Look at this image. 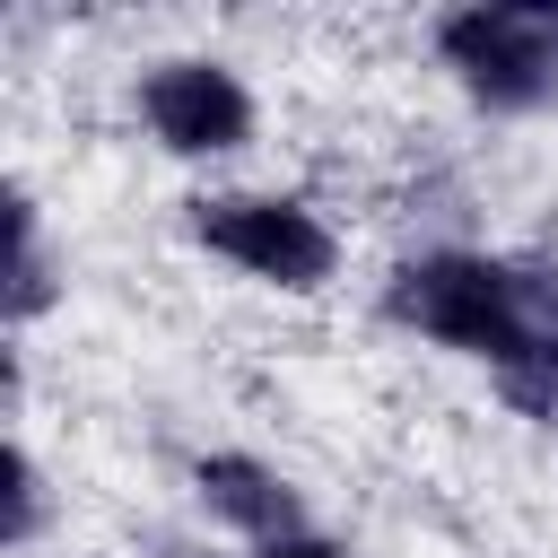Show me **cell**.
I'll list each match as a JSON object with an SVG mask.
<instances>
[{
  "label": "cell",
  "instance_id": "5",
  "mask_svg": "<svg viewBox=\"0 0 558 558\" xmlns=\"http://www.w3.org/2000/svg\"><path fill=\"white\" fill-rule=\"evenodd\" d=\"M192 488H201V506H209L227 532H244L253 549H270V541H288V532H314L296 480L270 471L262 453H201V462H192Z\"/></svg>",
  "mask_w": 558,
  "mask_h": 558
},
{
  "label": "cell",
  "instance_id": "8",
  "mask_svg": "<svg viewBox=\"0 0 558 558\" xmlns=\"http://www.w3.org/2000/svg\"><path fill=\"white\" fill-rule=\"evenodd\" d=\"M253 558H349L331 532H288V541H270V549H253Z\"/></svg>",
  "mask_w": 558,
  "mask_h": 558
},
{
  "label": "cell",
  "instance_id": "3",
  "mask_svg": "<svg viewBox=\"0 0 558 558\" xmlns=\"http://www.w3.org/2000/svg\"><path fill=\"white\" fill-rule=\"evenodd\" d=\"M192 235L218 262H235L244 279L288 288V296H314L340 270V235L305 201H279V192H209V201H192Z\"/></svg>",
  "mask_w": 558,
  "mask_h": 558
},
{
  "label": "cell",
  "instance_id": "4",
  "mask_svg": "<svg viewBox=\"0 0 558 558\" xmlns=\"http://www.w3.org/2000/svg\"><path fill=\"white\" fill-rule=\"evenodd\" d=\"M140 122L174 157H227V148L253 140V96H244V78L227 61L174 52V61H148L140 70Z\"/></svg>",
  "mask_w": 558,
  "mask_h": 558
},
{
  "label": "cell",
  "instance_id": "1",
  "mask_svg": "<svg viewBox=\"0 0 558 558\" xmlns=\"http://www.w3.org/2000/svg\"><path fill=\"white\" fill-rule=\"evenodd\" d=\"M384 314L453 357H480L488 375H514L532 349L523 262H506V253H418L384 279Z\"/></svg>",
  "mask_w": 558,
  "mask_h": 558
},
{
  "label": "cell",
  "instance_id": "7",
  "mask_svg": "<svg viewBox=\"0 0 558 558\" xmlns=\"http://www.w3.org/2000/svg\"><path fill=\"white\" fill-rule=\"evenodd\" d=\"M44 532V471L26 445H9V549H26Z\"/></svg>",
  "mask_w": 558,
  "mask_h": 558
},
{
  "label": "cell",
  "instance_id": "2",
  "mask_svg": "<svg viewBox=\"0 0 558 558\" xmlns=\"http://www.w3.org/2000/svg\"><path fill=\"white\" fill-rule=\"evenodd\" d=\"M436 52L488 113H541L558 105V17L549 9H453L436 17Z\"/></svg>",
  "mask_w": 558,
  "mask_h": 558
},
{
  "label": "cell",
  "instance_id": "6",
  "mask_svg": "<svg viewBox=\"0 0 558 558\" xmlns=\"http://www.w3.org/2000/svg\"><path fill=\"white\" fill-rule=\"evenodd\" d=\"M61 288H52V253H44V218H35V201L26 192H9V323H35L44 305H52Z\"/></svg>",
  "mask_w": 558,
  "mask_h": 558
}]
</instances>
